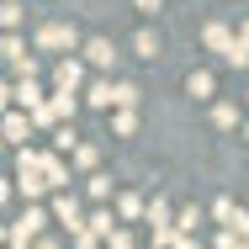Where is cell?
I'll return each mask as SVG.
<instances>
[{"mask_svg": "<svg viewBox=\"0 0 249 249\" xmlns=\"http://www.w3.org/2000/svg\"><path fill=\"white\" fill-rule=\"evenodd\" d=\"M43 228H48V212L32 201V207H27V212H21V217L5 228V244H11V249H27L32 239H43Z\"/></svg>", "mask_w": 249, "mask_h": 249, "instance_id": "6da1fadb", "label": "cell"}, {"mask_svg": "<svg viewBox=\"0 0 249 249\" xmlns=\"http://www.w3.org/2000/svg\"><path fill=\"white\" fill-rule=\"evenodd\" d=\"M37 48L43 53H74L80 48V32H74L69 21H43V27H37Z\"/></svg>", "mask_w": 249, "mask_h": 249, "instance_id": "7a4b0ae2", "label": "cell"}, {"mask_svg": "<svg viewBox=\"0 0 249 249\" xmlns=\"http://www.w3.org/2000/svg\"><path fill=\"white\" fill-rule=\"evenodd\" d=\"M16 191L27 201H37L48 186H43V175H37V149H21V159H16Z\"/></svg>", "mask_w": 249, "mask_h": 249, "instance_id": "3957f363", "label": "cell"}, {"mask_svg": "<svg viewBox=\"0 0 249 249\" xmlns=\"http://www.w3.org/2000/svg\"><path fill=\"white\" fill-rule=\"evenodd\" d=\"M48 217H53V223H64L69 233H74V228H85V212H80V196H74V191H58Z\"/></svg>", "mask_w": 249, "mask_h": 249, "instance_id": "277c9868", "label": "cell"}, {"mask_svg": "<svg viewBox=\"0 0 249 249\" xmlns=\"http://www.w3.org/2000/svg\"><path fill=\"white\" fill-rule=\"evenodd\" d=\"M37 175H43L48 191H69V164L58 154H37Z\"/></svg>", "mask_w": 249, "mask_h": 249, "instance_id": "5b68a950", "label": "cell"}, {"mask_svg": "<svg viewBox=\"0 0 249 249\" xmlns=\"http://www.w3.org/2000/svg\"><path fill=\"white\" fill-rule=\"evenodd\" d=\"M53 85H58V90H69V96H74V90H80V85H85V64H80V58H74V53H69V58H58V69H53Z\"/></svg>", "mask_w": 249, "mask_h": 249, "instance_id": "8992f818", "label": "cell"}, {"mask_svg": "<svg viewBox=\"0 0 249 249\" xmlns=\"http://www.w3.org/2000/svg\"><path fill=\"white\" fill-rule=\"evenodd\" d=\"M27 138H32L27 111H5V117H0V143H27Z\"/></svg>", "mask_w": 249, "mask_h": 249, "instance_id": "52a82bcc", "label": "cell"}, {"mask_svg": "<svg viewBox=\"0 0 249 249\" xmlns=\"http://www.w3.org/2000/svg\"><path fill=\"white\" fill-rule=\"evenodd\" d=\"M80 53H85V64H90V69H111V64H117L111 37H90V43H80Z\"/></svg>", "mask_w": 249, "mask_h": 249, "instance_id": "ba28073f", "label": "cell"}, {"mask_svg": "<svg viewBox=\"0 0 249 249\" xmlns=\"http://www.w3.org/2000/svg\"><path fill=\"white\" fill-rule=\"evenodd\" d=\"M201 43L217 53V58H228V48H233V27H228V21H207V27H201Z\"/></svg>", "mask_w": 249, "mask_h": 249, "instance_id": "9c48e42d", "label": "cell"}, {"mask_svg": "<svg viewBox=\"0 0 249 249\" xmlns=\"http://www.w3.org/2000/svg\"><path fill=\"white\" fill-rule=\"evenodd\" d=\"M11 101H16L21 111H32V106H43V90H37V80H16V85H11Z\"/></svg>", "mask_w": 249, "mask_h": 249, "instance_id": "30bf717a", "label": "cell"}, {"mask_svg": "<svg viewBox=\"0 0 249 249\" xmlns=\"http://www.w3.org/2000/svg\"><path fill=\"white\" fill-rule=\"evenodd\" d=\"M138 101H143V90H138L133 80H117V85H111V106H117V111H133Z\"/></svg>", "mask_w": 249, "mask_h": 249, "instance_id": "8fae6325", "label": "cell"}, {"mask_svg": "<svg viewBox=\"0 0 249 249\" xmlns=\"http://www.w3.org/2000/svg\"><path fill=\"white\" fill-rule=\"evenodd\" d=\"M212 90H217V80H212V69H191V74H186V96L207 101Z\"/></svg>", "mask_w": 249, "mask_h": 249, "instance_id": "7c38bea8", "label": "cell"}, {"mask_svg": "<svg viewBox=\"0 0 249 249\" xmlns=\"http://www.w3.org/2000/svg\"><path fill=\"white\" fill-rule=\"evenodd\" d=\"M143 217H149L154 228H170V223H175V212H170V201H164V196H154V201H143Z\"/></svg>", "mask_w": 249, "mask_h": 249, "instance_id": "4fadbf2b", "label": "cell"}, {"mask_svg": "<svg viewBox=\"0 0 249 249\" xmlns=\"http://www.w3.org/2000/svg\"><path fill=\"white\" fill-rule=\"evenodd\" d=\"M212 127L233 133V127H239V106H233V101H217V106H212Z\"/></svg>", "mask_w": 249, "mask_h": 249, "instance_id": "5bb4252c", "label": "cell"}, {"mask_svg": "<svg viewBox=\"0 0 249 249\" xmlns=\"http://www.w3.org/2000/svg\"><path fill=\"white\" fill-rule=\"evenodd\" d=\"M48 106H53V117H58V122H74V111H80V96H69V90H58V96H53Z\"/></svg>", "mask_w": 249, "mask_h": 249, "instance_id": "9a60e30c", "label": "cell"}, {"mask_svg": "<svg viewBox=\"0 0 249 249\" xmlns=\"http://www.w3.org/2000/svg\"><path fill=\"white\" fill-rule=\"evenodd\" d=\"M85 228H90V233H96V239H106V233H111V228H117V217H111V207H96V212H90V217H85Z\"/></svg>", "mask_w": 249, "mask_h": 249, "instance_id": "2e32d148", "label": "cell"}, {"mask_svg": "<svg viewBox=\"0 0 249 249\" xmlns=\"http://www.w3.org/2000/svg\"><path fill=\"white\" fill-rule=\"evenodd\" d=\"M85 101L101 106V111H111V80H90V85H85Z\"/></svg>", "mask_w": 249, "mask_h": 249, "instance_id": "e0dca14e", "label": "cell"}, {"mask_svg": "<svg viewBox=\"0 0 249 249\" xmlns=\"http://www.w3.org/2000/svg\"><path fill=\"white\" fill-rule=\"evenodd\" d=\"M117 217H122V223H133V217H143V196H138V191H127V196H117Z\"/></svg>", "mask_w": 249, "mask_h": 249, "instance_id": "ac0fdd59", "label": "cell"}, {"mask_svg": "<svg viewBox=\"0 0 249 249\" xmlns=\"http://www.w3.org/2000/svg\"><path fill=\"white\" fill-rule=\"evenodd\" d=\"M85 196L106 207V201H111V175H90V180H85Z\"/></svg>", "mask_w": 249, "mask_h": 249, "instance_id": "d6986e66", "label": "cell"}, {"mask_svg": "<svg viewBox=\"0 0 249 249\" xmlns=\"http://www.w3.org/2000/svg\"><path fill=\"white\" fill-rule=\"evenodd\" d=\"M133 53H138V58H159V32H149V27H143V32L133 37Z\"/></svg>", "mask_w": 249, "mask_h": 249, "instance_id": "ffe728a7", "label": "cell"}, {"mask_svg": "<svg viewBox=\"0 0 249 249\" xmlns=\"http://www.w3.org/2000/svg\"><path fill=\"white\" fill-rule=\"evenodd\" d=\"M96 159H101L96 143H74V170H90V175H96Z\"/></svg>", "mask_w": 249, "mask_h": 249, "instance_id": "44dd1931", "label": "cell"}, {"mask_svg": "<svg viewBox=\"0 0 249 249\" xmlns=\"http://www.w3.org/2000/svg\"><path fill=\"white\" fill-rule=\"evenodd\" d=\"M111 133H117V138H133V133H138V111H117V117H111Z\"/></svg>", "mask_w": 249, "mask_h": 249, "instance_id": "7402d4cb", "label": "cell"}, {"mask_svg": "<svg viewBox=\"0 0 249 249\" xmlns=\"http://www.w3.org/2000/svg\"><path fill=\"white\" fill-rule=\"evenodd\" d=\"M21 16H27V11H21L16 0H0V27H5V32H16V27H21Z\"/></svg>", "mask_w": 249, "mask_h": 249, "instance_id": "603a6c76", "label": "cell"}, {"mask_svg": "<svg viewBox=\"0 0 249 249\" xmlns=\"http://www.w3.org/2000/svg\"><path fill=\"white\" fill-rule=\"evenodd\" d=\"M27 122H32V127H58V117H53L48 101H43V106H32V111H27Z\"/></svg>", "mask_w": 249, "mask_h": 249, "instance_id": "cb8c5ba5", "label": "cell"}, {"mask_svg": "<svg viewBox=\"0 0 249 249\" xmlns=\"http://www.w3.org/2000/svg\"><path fill=\"white\" fill-rule=\"evenodd\" d=\"M133 244H138V239H133V228H122V223L106 233V249H133Z\"/></svg>", "mask_w": 249, "mask_h": 249, "instance_id": "d4e9b609", "label": "cell"}, {"mask_svg": "<svg viewBox=\"0 0 249 249\" xmlns=\"http://www.w3.org/2000/svg\"><path fill=\"white\" fill-rule=\"evenodd\" d=\"M233 212H239V207H233V201H228V196H217V201H212V217H217V223H223V228H228V223H233Z\"/></svg>", "mask_w": 249, "mask_h": 249, "instance_id": "484cf974", "label": "cell"}, {"mask_svg": "<svg viewBox=\"0 0 249 249\" xmlns=\"http://www.w3.org/2000/svg\"><path fill=\"white\" fill-rule=\"evenodd\" d=\"M196 223H201V212H196V207H186V212L175 217V233H196Z\"/></svg>", "mask_w": 249, "mask_h": 249, "instance_id": "4316f807", "label": "cell"}, {"mask_svg": "<svg viewBox=\"0 0 249 249\" xmlns=\"http://www.w3.org/2000/svg\"><path fill=\"white\" fill-rule=\"evenodd\" d=\"M53 143H58V149H69V154H74V143H80V138H74V127H69V122H58V133H53Z\"/></svg>", "mask_w": 249, "mask_h": 249, "instance_id": "83f0119b", "label": "cell"}, {"mask_svg": "<svg viewBox=\"0 0 249 249\" xmlns=\"http://www.w3.org/2000/svg\"><path fill=\"white\" fill-rule=\"evenodd\" d=\"M69 244H74V249H96L101 239H96V233H90V228H74V233H69Z\"/></svg>", "mask_w": 249, "mask_h": 249, "instance_id": "f1b7e54d", "label": "cell"}, {"mask_svg": "<svg viewBox=\"0 0 249 249\" xmlns=\"http://www.w3.org/2000/svg\"><path fill=\"white\" fill-rule=\"evenodd\" d=\"M217 249H249V244L239 239V233H228V228H223V233H217Z\"/></svg>", "mask_w": 249, "mask_h": 249, "instance_id": "f546056e", "label": "cell"}, {"mask_svg": "<svg viewBox=\"0 0 249 249\" xmlns=\"http://www.w3.org/2000/svg\"><path fill=\"white\" fill-rule=\"evenodd\" d=\"M154 244H159V249H170V244H175V223H170V228H154Z\"/></svg>", "mask_w": 249, "mask_h": 249, "instance_id": "4dcf8cb0", "label": "cell"}, {"mask_svg": "<svg viewBox=\"0 0 249 249\" xmlns=\"http://www.w3.org/2000/svg\"><path fill=\"white\" fill-rule=\"evenodd\" d=\"M170 249H201V239H196V233H175V244H170Z\"/></svg>", "mask_w": 249, "mask_h": 249, "instance_id": "1f68e13d", "label": "cell"}, {"mask_svg": "<svg viewBox=\"0 0 249 249\" xmlns=\"http://www.w3.org/2000/svg\"><path fill=\"white\" fill-rule=\"evenodd\" d=\"M32 249H64V244H58V239H48V233H43V239H32Z\"/></svg>", "mask_w": 249, "mask_h": 249, "instance_id": "d6a6232c", "label": "cell"}, {"mask_svg": "<svg viewBox=\"0 0 249 249\" xmlns=\"http://www.w3.org/2000/svg\"><path fill=\"white\" fill-rule=\"evenodd\" d=\"M233 37H239V43H244V48H249V16H244V21H239V32H233Z\"/></svg>", "mask_w": 249, "mask_h": 249, "instance_id": "836d02e7", "label": "cell"}, {"mask_svg": "<svg viewBox=\"0 0 249 249\" xmlns=\"http://www.w3.org/2000/svg\"><path fill=\"white\" fill-rule=\"evenodd\" d=\"M133 5H138V11H159L164 0H133Z\"/></svg>", "mask_w": 249, "mask_h": 249, "instance_id": "e575fe53", "label": "cell"}, {"mask_svg": "<svg viewBox=\"0 0 249 249\" xmlns=\"http://www.w3.org/2000/svg\"><path fill=\"white\" fill-rule=\"evenodd\" d=\"M5 106H11V85L0 80V111H5Z\"/></svg>", "mask_w": 249, "mask_h": 249, "instance_id": "d590c367", "label": "cell"}, {"mask_svg": "<svg viewBox=\"0 0 249 249\" xmlns=\"http://www.w3.org/2000/svg\"><path fill=\"white\" fill-rule=\"evenodd\" d=\"M5 196H11V180H0V201H5Z\"/></svg>", "mask_w": 249, "mask_h": 249, "instance_id": "8d00e7d4", "label": "cell"}, {"mask_svg": "<svg viewBox=\"0 0 249 249\" xmlns=\"http://www.w3.org/2000/svg\"><path fill=\"white\" fill-rule=\"evenodd\" d=\"M0 249H5V223H0Z\"/></svg>", "mask_w": 249, "mask_h": 249, "instance_id": "74e56055", "label": "cell"}, {"mask_svg": "<svg viewBox=\"0 0 249 249\" xmlns=\"http://www.w3.org/2000/svg\"><path fill=\"white\" fill-rule=\"evenodd\" d=\"M244 138H249V127H244Z\"/></svg>", "mask_w": 249, "mask_h": 249, "instance_id": "f35d334b", "label": "cell"}, {"mask_svg": "<svg viewBox=\"0 0 249 249\" xmlns=\"http://www.w3.org/2000/svg\"><path fill=\"white\" fill-rule=\"evenodd\" d=\"M5 249H11V244H5Z\"/></svg>", "mask_w": 249, "mask_h": 249, "instance_id": "ab89813d", "label": "cell"}]
</instances>
